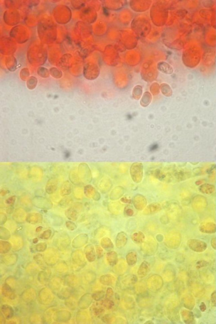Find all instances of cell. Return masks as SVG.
Instances as JSON below:
<instances>
[{
	"mask_svg": "<svg viewBox=\"0 0 216 324\" xmlns=\"http://www.w3.org/2000/svg\"><path fill=\"white\" fill-rule=\"evenodd\" d=\"M163 284L162 278L158 275L155 274L149 277L147 281L149 289L153 292H156L162 288Z\"/></svg>",
	"mask_w": 216,
	"mask_h": 324,
	"instance_id": "obj_1",
	"label": "cell"
},
{
	"mask_svg": "<svg viewBox=\"0 0 216 324\" xmlns=\"http://www.w3.org/2000/svg\"><path fill=\"white\" fill-rule=\"evenodd\" d=\"M188 247L195 252H204L207 247L206 243L198 239H190L187 242Z\"/></svg>",
	"mask_w": 216,
	"mask_h": 324,
	"instance_id": "obj_2",
	"label": "cell"
},
{
	"mask_svg": "<svg viewBox=\"0 0 216 324\" xmlns=\"http://www.w3.org/2000/svg\"><path fill=\"white\" fill-rule=\"evenodd\" d=\"M93 300L92 294L89 293L85 294L79 300L78 303V306L81 309H85L90 306Z\"/></svg>",
	"mask_w": 216,
	"mask_h": 324,
	"instance_id": "obj_3",
	"label": "cell"
},
{
	"mask_svg": "<svg viewBox=\"0 0 216 324\" xmlns=\"http://www.w3.org/2000/svg\"><path fill=\"white\" fill-rule=\"evenodd\" d=\"M71 315L70 312L66 310L57 312L54 314V319L59 322H66L70 320Z\"/></svg>",
	"mask_w": 216,
	"mask_h": 324,
	"instance_id": "obj_4",
	"label": "cell"
},
{
	"mask_svg": "<svg viewBox=\"0 0 216 324\" xmlns=\"http://www.w3.org/2000/svg\"><path fill=\"white\" fill-rule=\"evenodd\" d=\"M120 285L124 287H129L132 284H136L137 282L138 278L134 275H126L120 279Z\"/></svg>",
	"mask_w": 216,
	"mask_h": 324,
	"instance_id": "obj_5",
	"label": "cell"
},
{
	"mask_svg": "<svg viewBox=\"0 0 216 324\" xmlns=\"http://www.w3.org/2000/svg\"><path fill=\"white\" fill-rule=\"evenodd\" d=\"M84 254L87 259L89 262H93L96 260V253L95 248L92 245L89 244L84 249Z\"/></svg>",
	"mask_w": 216,
	"mask_h": 324,
	"instance_id": "obj_6",
	"label": "cell"
},
{
	"mask_svg": "<svg viewBox=\"0 0 216 324\" xmlns=\"http://www.w3.org/2000/svg\"><path fill=\"white\" fill-rule=\"evenodd\" d=\"M200 230L205 234H214L216 231V225L213 222L203 223L200 226Z\"/></svg>",
	"mask_w": 216,
	"mask_h": 324,
	"instance_id": "obj_7",
	"label": "cell"
},
{
	"mask_svg": "<svg viewBox=\"0 0 216 324\" xmlns=\"http://www.w3.org/2000/svg\"><path fill=\"white\" fill-rule=\"evenodd\" d=\"M150 264L148 262L144 261L141 264L138 270V275L140 278L146 277L150 270Z\"/></svg>",
	"mask_w": 216,
	"mask_h": 324,
	"instance_id": "obj_8",
	"label": "cell"
},
{
	"mask_svg": "<svg viewBox=\"0 0 216 324\" xmlns=\"http://www.w3.org/2000/svg\"><path fill=\"white\" fill-rule=\"evenodd\" d=\"M106 258L108 264L112 267L116 266L118 263V254L114 251H110L106 254Z\"/></svg>",
	"mask_w": 216,
	"mask_h": 324,
	"instance_id": "obj_9",
	"label": "cell"
},
{
	"mask_svg": "<svg viewBox=\"0 0 216 324\" xmlns=\"http://www.w3.org/2000/svg\"><path fill=\"white\" fill-rule=\"evenodd\" d=\"M115 278L112 274L103 275L99 279L100 283L105 286H112L115 282Z\"/></svg>",
	"mask_w": 216,
	"mask_h": 324,
	"instance_id": "obj_10",
	"label": "cell"
},
{
	"mask_svg": "<svg viewBox=\"0 0 216 324\" xmlns=\"http://www.w3.org/2000/svg\"><path fill=\"white\" fill-rule=\"evenodd\" d=\"M127 236L123 232H121L117 235L116 238V246L119 249L123 247L127 242Z\"/></svg>",
	"mask_w": 216,
	"mask_h": 324,
	"instance_id": "obj_11",
	"label": "cell"
},
{
	"mask_svg": "<svg viewBox=\"0 0 216 324\" xmlns=\"http://www.w3.org/2000/svg\"><path fill=\"white\" fill-rule=\"evenodd\" d=\"M126 260L129 266H133L135 265L137 262V254L135 251H130L126 256Z\"/></svg>",
	"mask_w": 216,
	"mask_h": 324,
	"instance_id": "obj_12",
	"label": "cell"
},
{
	"mask_svg": "<svg viewBox=\"0 0 216 324\" xmlns=\"http://www.w3.org/2000/svg\"><path fill=\"white\" fill-rule=\"evenodd\" d=\"M72 256L73 261L75 263L80 266H84L86 264L85 259L82 253L74 252Z\"/></svg>",
	"mask_w": 216,
	"mask_h": 324,
	"instance_id": "obj_13",
	"label": "cell"
},
{
	"mask_svg": "<svg viewBox=\"0 0 216 324\" xmlns=\"http://www.w3.org/2000/svg\"><path fill=\"white\" fill-rule=\"evenodd\" d=\"M199 190L202 193L206 194H211L215 190L214 186L209 184H204L200 186Z\"/></svg>",
	"mask_w": 216,
	"mask_h": 324,
	"instance_id": "obj_14",
	"label": "cell"
},
{
	"mask_svg": "<svg viewBox=\"0 0 216 324\" xmlns=\"http://www.w3.org/2000/svg\"><path fill=\"white\" fill-rule=\"evenodd\" d=\"M1 310L3 314H4V316H6V318L7 319L12 318V316H13L14 312L12 307L6 304L3 305L2 307Z\"/></svg>",
	"mask_w": 216,
	"mask_h": 324,
	"instance_id": "obj_15",
	"label": "cell"
},
{
	"mask_svg": "<svg viewBox=\"0 0 216 324\" xmlns=\"http://www.w3.org/2000/svg\"><path fill=\"white\" fill-rule=\"evenodd\" d=\"M101 245L102 247L107 251H112L114 249V245L109 238H105L101 241Z\"/></svg>",
	"mask_w": 216,
	"mask_h": 324,
	"instance_id": "obj_16",
	"label": "cell"
},
{
	"mask_svg": "<svg viewBox=\"0 0 216 324\" xmlns=\"http://www.w3.org/2000/svg\"><path fill=\"white\" fill-rule=\"evenodd\" d=\"M3 295L6 297L9 298L11 299H13L15 297V294L13 292L11 288L8 284H5L3 286Z\"/></svg>",
	"mask_w": 216,
	"mask_h": 324,
	"instance_id": "obj_17",
	"label": "cell"
},
{
	"mask_svg": "<svg viewBox=\"0 0 216 324\" xmlns=\"http://www.w3.org/2000/svg\"><path fill=\"white\" fill-rule=\"evenodd\" d=\"M132 239L134 242L137 243H141L143 242L144 239V234H142L141 232L139 233H135L132 236Z\"/></svg>",
	"mask_w": 216,
	"mask_h": 324,
	"instance_id": "obj_18",
	"label": "cell"
},
{
	"mask_svg": "<svg viewBox=\"0 0 216 324\" xmlns=\"http://www.w3.org/2000/svg\"><path fill=\"white\" fill-rule=\"evenodd\" d=\"M101 304L105 308L107 309H110L114 306V301H112V300L106 298L105 300L101 301Z\"/></svg>",
	"mask_w": 216,
	"mask_h": 324,
	"instance_id": "obj_19",
	"label": "cell"
},
{
	"mask_svg": "<svg viewBox=\"0 0 216 324\" xmlns=\"http://www.w3.org/2000/svg\"><path fill=\"white\" fill-rule=\"evenodd\" d=\"M105 296V293L103 291H98L92 294L93 299L97 301L101 300L104 298Z\"/></svg>",
	"mask_w": 216,
	"mask_h": 324,
	"instance_id": "obj_20",
	"label": "cell"
},
{
	"mask_svg": "<svg viewBox=\"0 0 216 324\" xmlns=\"http://www.w3.org/2000/svg\"><path fill=\"white\" fill-rule=\"evenodd\" d=\"M93 314L97 317H99L103 315L105 312L104 309L101 307H94L92 309Z\"/></svg>",
	"mask_w": 216,
	"mask_h": 324,
	"instance_id": "obj_21",
	"label": "cell"
},
{
	"mask_svg": "<svg viewBox=\"0 0 216 324\" xmlns=\"http://www.w3.org/2000/svg\"><path fill=\"white\" fill-rule=\"evenodd\" d=\"M58 296L59 298H60L61 299L68 298L70 296V293L68 289L66 290V289H64L59 293Z\"/></svg>",
	"mask_w": 216,
	"mask_h": 324,
	"instance_id": "obj_22",
	"label": "cell"
},
{
	"mask_svg": "<svg viewBox=\"0 0 216 324\" xmlns=\"http://www.w3.org/2000/svg\"><path fill=\"white\" fill-rule=\"evenodd\" d=\"M35 260L37 263L38 264L39 266H40V267H43L44 268H45V266H44V257H43V256L41 255H36V256L34 257Z\"/></svg>",
	"mask_w": 216,
	"mask_h": 324,
	"instance_id": "obj_23",
	"label": "cell"
},
{
	"mask_svg": "<svg viewBox=\"0 0 216 324\" xmlns=\"http://www.w3.org/2000/svg\"><path fill=\"white\" fill-rule=\"evenodd\" d=\"M96 256L98 259L101 258L104 254V252L102 248L99 246L96 247Z\"/></svg>",
	"mask_w": 216,
	"mask_h": 324,
	"instance_id": "obj_24",
	"label": "cell"
},
{
	"mask_svg": "<svg viewBox=\"0 0 216 324\" xmlns=\"http://www.w3.org/2000/svg\"><path fill=\"white\" fill-rule=\"evenodd\" d=\"M47 247V244H46L43 243L39 244L36 245V250L38 252H44L46 249Z\"/></svg>",
	"mask_w": 216,
	"mask_h": 324,
	"instance_id": "obj_25",
	"label": "cell"
},
{
	"mask_svg": "<svg viewBox=\"0 0 216 324\" xmlns=\"http://www.w3.org/2000/svg\"><path fill=\"white\" fill-rule=\"evenodd\" d=\"M51 235V231L50 230L45 231L41 235L40 238L43 239H47L50 238Z\"/></svg>",
	"mask_w": 216,
	"mask_h": 324,
	"instance_id": "obj_26",
	"label": "cell"
},
{
	"mask_svg": "<svg viewBox=\"0 0 216 324\" xmlns=\"http://www.w3.org/2000/svg\"><path fill=\"white\" fill-rule=\"evenodd\" d=\"M112 317H113V316H112L111 314H108L103 316L101 319H102V320L103 322L108 323L110 322V321L112 320Z\"/></svg>",
	"mask_w": 216,
	"mask_h": 324,
	"instance_id": "obj_27",
	"label": "cell"
},
{
	"mask_svg": "<svg viewBox=\"0 0 216 324\" xmlns=\"http://www.w3.org/2000/svg\"><path fill=\"white\" fill-rule=\"evenodd\" d=\"M113 295H114V291L112 289L111 287H108L107 289L106 295V298L110 299L113 297Z\"/></svg>",
	"mask_w": 216,
	"mask_h": 324,
	"instance_id": "obj_28",
	"label": "cell"
},
{
	"mask_svg": "<svg viewBox=\"0 0 216 324\" xmlns=\"http://www.w3.org/2000/svg\"><path fill=\"white\" fill-rule=\"evenodd\" d=\"M69 300H68L67 303H66V306L68 307V308L72 309V308H74V306H75V303L74 302H73L72 301H71V300H70V301Z\"/></svg>",
	"mask_w": 216,
	"mask_h": 324,
	"instance_id": "obj_29",
	"label": "cell"
},
{
	"mask_svg": "<svg viewBox=\"0 0 216 324\" xmlns=\"http://www.w3.org/2000/svg\"><path fill=\"white\" fill-rule=\"evenodd\" d=\"M211 301L213 304L214 305V306H215L216 305V292L215 291L214 293H213L212 295H211Z\"/></svg>",
	"mask_w": 216,
	"mask_h": 324,
	"instance_id": "obj_30",
	"label": "cell"
},
{
	"mask_svg": "<svg viewBox=\"0 0 216 324\" xmlns=\"http://www.w3.org/2000/svg\"><path fill=\"white\" fill-rule=\"evenodd\" d=\"M200 309L202 312H204L206 309V306L205 305V303L204 302H202L201 303L200 306Z\"/></svg>",
	"mask_w": 216,
	"mask_h": 324,
	"instance_id": "obj_31",
	"label": "cell"
},
{
	"mask_svg": "<svg viewBox=\"0 0 216 324\" xmlns=\"http://www.w3.org/2000/svg\"><path fill=\"white\" fill-rule=\"evenodd\" d=\"M216 238H214L212 239L211 241V245L214 248V249H216Z\"/></svg>",
	"mask_w": 216,
	"mask_h": 324,
	"instance_id": "obj_32",
	"label": "cell"
},
{
	"mask_svg": "<svg viewBox=\"0 0 216 324\" xmlns=\"http://www.w3.org/2000/svg\"><path fill=\"white\" fill-rule=\"evenodd\" d=\"M157 148H158V146H157V145H153L151 146V150H155L157 149Z\"/></svg>",
	"mask_w": 216,
	"mask_h": 324,
	"instance_id": "obj_33",
	"label": "cell"
},
{
	"mask_svg": "<svg viewBox=\"0 0 216 324\" xmlns=\"http://www.w3.org/2000/svg\"><path fill=\"white\" fill-rule=\"evenodd\" d=\"M42 227H38V228L36 229V232H40V231H41V230H42Z\"/></svg>",
	"mask_w": 216,
	"mask_h": 324,
	"instance_id": "obj_34",
	"label": "cell"
},
{
	"mask_svg": "<svg viewBox=\"0 0 216 324\" xmlns=\"http://www.w3.org/2000/svg\"><path fill=\"white\" fill-rule=\"evenodd\" d=\"M38 238H35V239H34V240H33V242H34V244H36L38 242Z\"/></svg>",
	"mask_w": 216,
	"mask_h": 324,
	"instance_id": "obj_35",
	"label": "cell"
},
{
	"mask_svg": "<svg viewBox=\"0 0 216 324\" xmlns=\"http://www.w3.org/2000/svg\"><path fill=\"white\" fill-rule=\"evenodd\" d=\"M145 324H154V323L152 322V321L149 320L147 322H146L144 323Z\"/></svg>",
	"mask_w": 216,
	"mask_h": 324,
	"instance_id": "obj_36",
	"label": "cell"
}]
</instances>
